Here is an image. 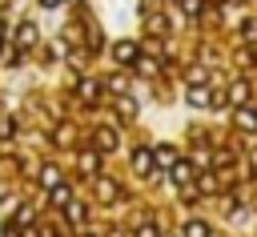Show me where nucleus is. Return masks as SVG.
Wrapping results in <instances>:
<instances>
[{
    "label": "nucleus",
    "instance_id": "1",
    "mask_svg": "<svg viewBox=\"0 0 257 237\" xmlns=\"http://www.w3.org/2000/svg\"><path fill=\"white\" fill-rule=\"evenodd\" d=\"M112 56L120 64H133V60H141V48H137V40H116L112 44Z\"/></svg>",
    "mask_w": 257,
    "mask_h": 237
},
{
    "label": "nucleus",
    "instance_id": "2",
    "mask_svg": "<svg viewBox=\"0 0 257 237\" xmlns=\"http://www.w3.org/2000/svg\"><path fill=\"white\" fill-rule=\"evenodd\" d=\"M193 173H197V169H193L189 161H177V165L169 169V181H173V185H189V181H193Z\"/></svg>",
    "mask_w": 257,
    "mask_h": 237
},
{
    "label": "nucleus",
    "instance_id": "3",
    "mask_svg": "<svg viewBox=\"0 0 257 237\" xmlns=\"http://www.w3.org/2000/svg\"><path fill=\"white\" fill-rule=\"evenodd\" d=\"M92 145H96L100 153H112V149H116V133H112V129H96V133H92Z\"/></svg>",
    "mask_w": 257,
    "mask_h": 237
},
{
    "label": "nucleus",
    "instance_id": "4",
    "mask_svg": "<svg viewBox=\"0 0 257 237\" xmlns=\"http://www.w3.org/2000/svg\"><path fill=\"white\" fill-rule=\"evenodd\" d=\"M133 165H137V173H153V165H157L153 149H137V153H133Z\"/></svg>",
    "mask_w": 257,
    "mask_h": 237
},
{
    "label": "nucleus",
    "instance_id": "5",
    "mask_svg": "<svg viewBox=\"0 0 257 237\" xmlns=\"http://www.w3.org/2000/svg\"><path fill=\"white\" fill-rule=\"evenodd\" d=\"M153 157H157V165H161V169H173V165H177V149H173V145L153 149Z\"/></svg>",
    "mask_w": 257,
    "mask_h": 237
},
{
    "label": "nucleus",
    "instance_id": "6",
    "mask_svg": "<svg viewBox=\"0 0 257 237\" xmlns=\"http://www.w3.org/2000/svg\"><path fill=\"white\" fill-rule=\"evenodd\" d=\"M189 104L209 108V88H205V84H189Z\"/></svg>",
    "mask_w": 257,
    "mask_h": 237
},
{
    "label": "nucleus",
    "instance_id": "7",
    "mask_svg": "<svg viewBox=\"0 0 257 237\" xmlns=\"http://www.w3.org/2000/svg\"><path fill=\"white\" fill-rule=\"evenodd\" d=\"M48 201H52V205H56V209H64V205H68V201H72V189H68V185H64V181H60V185H56V189H52V193H48Z\"/></svg>",
    "mask_w": 257,
    "mask_h": 237
},
{
    "label": "nucleus",
    "instance_id": "8",
    "mask_svg": "<svg viewBox=\"0 0 257 237\" xmlns=\"http://www.w3.org/2000/svg\"><path fill=\"white\" fill-rule=\"evenodd\" d=\"M40 185H44V189H56V185H60V169H56V165H44V169H40Z\"/></svg>",
    "mask_w": 257,
    "mask_h": 237
},
{
    "label": "nucleus",
    "instance_id": "9",
    "mask_svg": "<svg viewBox=\"0 0 257 237\" xmlns=\"http://www.w3.org/2000/svg\"><path fill=\"white\" fill-rule=\"evenodd\" d=\"M16 44H20V48H32V44H36V28H32V24H20V32H16Z\"/></svg>",
    "mask_w": 257,
    "mask_h": 237
},
{
    "label": "nucleus",
    "instance_id": "10",
    "mask_svg": "<svg viewBox=\"0 0 257 237\" xmlns=\"http://www.w3.org/2000/svg\"><path fill=\"white\" fill-rule=\"evenodd\" d=\"M181 237H209V225H205V221H185Z\"/></svg>",
    "mask_w": 257,
    "mask_h": 237
},
{
    "label": "nucleus",
    "instance_id": "11",
    "mask_svg": "<svg viewBox=\"0 0 257 237\" xmlns=\"http://www.w3.org/2000/svg\"><path fill=\"white\" fill-rule=\"evenodd\" d=\"M64 213H68V221H72V225H80V221H84V205H80V201H68V205H64Z\"/></svg>",
    "mask_w": 257,
    "mask_h": 237
},
{
    "label": "nucleus",
    "instance_id": "12",
    "mask_svg": "<svg viewBox=\"0 0 257 237\" xmlns=\"http://www.w3.org/2000/svg\"><path fill=\"white\" fill-rule=\"evenodd\" d=\"M245 96H249V84H245V80H237V84L229 88V100H233V104H241Z\"/></svg>",
    "mask_w": 257,
    "mask_h": 237
},
{
    "label": "nucleus",
    "instance_id": "13",
    "mask_svg": "<svg viewBox=\"0 0 257 237\" xmlns=\"http://www.w3.org/2000/svg\"><path fill=\"white\" fill-rule=\"evenodd\" d=\"M237 125H241V129H257V112H253V108H241V112H237Z\"/></svg>",
    "mask_w": 257,
    "mask_h": 237
},
{
    "label": "nucleus",
    "instance_id": "14",
    "mask_svg": "<svg viewBox=\"0 0 257 237\" xmlns=\"http://www.w3.org/2000/svg\"><path fill=\"white\" fill-rule=\"evenodd\" d=\"M96 92H100L96 80H80V96H84V100H96Z\"/></svg>",
    "mask_w": 257,
    "mask_h": 237
},
{
    "label": "nucleus",
    "instance_id": "15",
    "mask_svg": "<svg viewBox=\"0 0 257 237\" xmlns=\"http://www.w3.org/2000/svg\"><path fill=\"white\" fill-rule=\"evenodd\" d=\"M96 165H100L96 153H84V157H80V169H84V173H96Z\"/></svg>",
    "mask_w": 257,
    "mask_h": 237
},
{
    "label": "nucleus",
    "instance_id": "16",
    "mask_svg": "<svg viewBox=\"0 0 257 237\" xmlns=\"http://www.w3.org/2000/svg\"><path fill=\"white\" fill-rule=\"evenodd\" d=\"M120 116H137V104H133V96H120Z\"/></svg>",
    "mask_w": 257,
    "mask_h": 237
},
{
    "label": "nucleus",
    "instance_id": "17",
    "mask_svg": "<svg viewBox=\"0 0 257 237\" xmlns=\"http://www.w3.org/2000/svg\"><path fill=\"white\" fill-rule=\"evenodd\" d=\"M96 189H100V197H104V201H112V197H116V185H112V181H100Z\"/></svg>",
    "mask_w": 257,
    "mask_h": 237
},
{
    "label": "nucleus",
    "instance_id": "18",
    "mask_svg": "<svg viewBox=\"0 0 257 237\" xmlns=\"http://www.w3.org/2000/svg\"><path fill=\"white\" fill-rule=\"evenodd\" d=\"M201 189H205V193H213V189H217V177H213V173H205V177H201Z\"/></svg>",
    "mask_w": 257,
    "mask_h": 237
},
{
    "label": "nucleus",
    "instance_id": "19",
    "mask_svg": "<svg viewBox=\"0 0 257 237\" xmlns=\"http://www.w3.org/2000/svg\"><path fill=\"white\" fill-rule=\"evenodd\" d=\"M241 36H249V40H253V36H257V20H245V24H241Z\"/></svg>",
    "mask_w": 257,
    "mask_h": 237
},
{
    "label": "nucleus",
    "instance_id": "20",
    "mask_svg": "<svg viewBox=\"0 0 257 237\" xmlns=\"http://www.w3.org/2000/svg\"><path fill=\"white\" fill-rule=\"evenodd\" d=\"M189 84H205V68H193L189 72Z\"/></svg>",
    "mask_w": 257,
    "mask_h": 237
},
{
    "label": "nucleus",
    "instance_id": "21",
    "mask_svg": "<svg viewBox=\"0 0 257 237\" xmlns=\"http://www.w3.org/2000/svg\"><path fill=\"white\" fill-rule=\"evenodd\" d=\"M185 12H189V16H197V12H201V0H185Z\"/></svg>",
    "mask_w": 257,
    "mask_h": 237
},
{
    "label": "nucleus",
    "instance_id": "22",
    "mask_svg": "<svg viewBox=\"0 0 257 237\" xmlns=\"http://www.w3.org/2000/svg\"><path fill=\"white\" fill-rule=\"evenodd\" d=\"M137 237H157V225H141V229H137Z\"/></svg>",
    "mask_w": 257,
    "mask_h": 237
},
{
    "label": "nucleus",
    "instance_id": "23",
    "mask_svg": "<svg viewBox=\"0 0 257 237\" xmlns=\"http://www.w3.org/2000/svg\"><path fill=\"white\" fill-rule=\"evenodd\" d=\"M40 4H44V8H56V4H60V0H40Z\"/></svg>",
    "mask_w": 257,
    "mask_h": 237
}]
</instances>
